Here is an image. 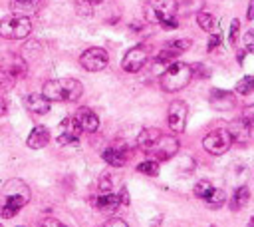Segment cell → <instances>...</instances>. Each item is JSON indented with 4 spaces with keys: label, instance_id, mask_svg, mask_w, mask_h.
Wrapping results in <instances>:
<instances>
[{
    "label": "cell",
    "instance_id": "cell-1",
    "mask_svg": "<svg viewBox=\"0 0 254 227\" xmlns=\"http://www.w3.org/2000/svg\"><path fill=\"white\" fill-rule=\"evenodd\" d=\"M84 94V86L80 80L74 78H60V80H50L44 84L42 96L48 102H76Z\"/></svg>",
    "mask_w": 254,
    "mask_h": 227
},
{
    "label": "cell",
    "instance_id": "cell-2",
    "mask_svg": "<svg viewBox=\"0 0 254 227\" xmlns=\"http://www.w3.org/2000/svg\"><path fill=\"white\" fill-rule=\"evenodd\" d=\"M191 66L183 62H171L161 76V88L165 92H179L191 82Z\"/></svg>",
    "mask_w": 254,
    "mask_h": 227
},
{
    "label": "cell",
    "instance_id": "cell-3",
    "mask_svg": "<svg viewBox=\"0 0 254 227\" xmlns=\"http://www.w3.org/2000/svg\"><path fill=\"white\" fill-rule=\"evenodd\" d=\"M32 32V22L28 16H8L0 22V36L6 40H24Z\"/></svg>",
    "mask_w": 254,
    "mask_h": 227
},
{
    "label": "cell",
    "instance_id": "cell-4",
    "mask_svg": "<svg viewBox=\"0 0 254 227\" xmlns=\"http://www.w3.org/2000/svg\"><path fill=\"white\" fill-rule=\"evenodd\" d=\"M230 146H232V140L226 130H215L202 138V148L211 156H223L230 150Z\"/></svg>",
    "mask_w": 254,
    "mask_h": 227
},
{
    "label": "cell",
    "instance_id": "cell-5",
    "mask_svg": "<svg viewBox=\"0 0 254 227\" xmlns=\"http://www.w3.org/2000/svg\"><path fill=\"white\" fill-rule=\"evenodd\" d=\"M177 12V0H151L145 8V16L149 22L161 24L165 18L175 16Z\"/></svg>",
    "mask_w": 254,
    "mask_h": 227
},
{
    "label": "cell",
    "instance_id": "cell-6",
    "mask_svg": "<svg viewBox=\"0 0 254 227\" xmlns=\"http://www.w3.org/2000/svg\"><path fill=\"white\" fill-rule=\"evenodd\" d=\"M149 152L155 156V162H165L171 160L179 152V140L175 135H159V140L149 148Z\"/></svg>",
    "mask_w": 254,
    "mask_h": 227
},
{
    "label": "cell",
    "instance_id": "cell-7",
    "mask_svg": "<svg viewBox=\"0 0 254 227\" xmlns=\"http://www.w3.org/2000/svg\"><path fill=\"white\" fill-rule=\"evenodd\" d=\"M110 62V56L104 48H87L82 56H80V64L87 70V72H101Z\"/></svg>",
    "mask_w": 254,
    "mask_h": 227
},
{
    "label": "cell",
    "instance_id": "cell-8",
    "mask_svg": "<svg viewBox=\"0 0 254 227\" xmlns=\"http://www.w3.org/2000/svg\"><path fill=\"white\" fill-rule=\"evenodd\" d=\"M187 116H189L187 104L181 102V100H175L169 106V112H167V122H169L171 131H175V133L185 131V128H187Z\"/></svg>",
    "mask_w": 254,
    "mask_h": 227
},
{
    "label": "cell",
    "instance_id": "cell-9",
    "mask_svg": "<svg viewBox=\"0 0 254 227\" xmlns=\"http://www.w3.org/2000/svg\"><path fill=\"white\" fill-rule=\"evenodd\" d=\"M147 58H149L147 48L139 44V46H133L131 50H127V54L121 60V68L125 72H129V74H135V72H139L147 64Z\"/></svg>",
    "mask_w": 254,
    "mask_h": 227
},
{
    "label": "cell",
    "instance_id": "cell-10",
    "mask_svg": "<svg viewBox=\"0 0 254 227\" xmlns=\"http://www.w3.org/2000/svg\"><path fill=\"white\" fill-rule=\"evenodd\" d=\"M226 131H228V135H230L232 144L246 146V144L250 142V138H252V124L246 122L244 118H240V120H234Z\"/></svg>",
    "mask_w": 254,
    "mask_h": 227
},
{
    "label": "cell",
    "instance_id": "cell-11",
    "mask_svg": "<svg viewBox=\"0 0 254 227\" xmlns=\"http://www.w3.org/2000/svg\"><path fill=\"white\" fill-rule=\"evenodd\" d=\"M80 133H82V128L80 124L76 122V118H68L60 124V135H58V144L60 146H68V144H74L80 140Z\"/></svg>",
    "mask_w": 254,
    "mask_h": 227
},
{
    "label": "cell",
    "instance_id": "cell-12",
    "mask_svg": "<svg viewBox=\"0 0 254 227\" xmlns=\"http://www.w3.org/2000/svg\"><path fill=\"white\" fill-rule=\"evenodd\" d=\"M74 118H76V122L80 124V128L84 131H97V128H99V118L89 108H80Z\"/></svg>",
    "mask_w": 254,
    "mask_h": 227
},
{
    "label": "cell",
    "instance_id": "cell-13",
    "mask_svg": "<svg viewBox=\"0 0 254 227\" xmlns=\"http://www.w3.org/2000/svg\"><path fill=\"white\" fill-rule=\"evenodd\" d=\"M93 205L101 211V213H113L121 203H119V195H115L113 192H104L101 195H97L93 199Z\"/></svg>",
    "mask_w": 254,
    "mask_h": 227
},
{
    "label": "cell",
    "instance_id": "cell-14",
    "mask_svg": "<svg viewBox=\"0 0 254 227\" xmlns=\"http://www.w3.org/2000/svg\"><path fill=\"white\" fill-rule=\"evenodd\" d=\"M48 142H50V131H48V128H44V126L32 128L28 140H26L28 148H32V150H42V148L48 146Z\"/></svg>",
    "mask_w": 254,
    "mask_h": 227
},
{
    "label": "cell",
    "instance_id": "cell-15",
    "mask_svg": "<svg viewBox=\"0 0 254 227\" xmlns=\"http://www.w3.org/2000/svg\"><path fill=\"white\" fill-rule=\"evenodd\" d=\"M26 108H28L32 114L44 116V114L50 112V102H48L42 94H28V96H26Z\"/></svg>",
    "mask_w": 254,
    "mask_h": 227
},
{
    "label": "cell",
    "instance_id": "cell-16",
    "mask_svg": "<svg viewBox=\"0 0 254 227\" xmlns=\"http://www.w3.org/2000/svg\"><path fill=\"white\" fill-rule=\"evenodd\" d=\"M42 4V0H10V6L14 14L18 16H30L34 14Z\"/></svg>",
    "mask_w": 254,
    "mask_h": 227
},
{
    "label": "cell",
    "instance_id": "cell-17",
    "mask_svg": "<svg viewBox=\"0 0 254 227\" xmlns=\"http://www.w3.org/2000/svg\"><path fill=\"white\" fill-rule=\"evenodd\" d=\"M211 106H213L215 110L226 112V110H232V108H234V98H232V94H228V92H221V90H215V92L211 94Z\"/></svg>",
    "mask_w": 254,
    "mask_h": 227
},
{
    "label": "cell",
    "instance_id": "cell-18",
    "mask_svg": "<svg viewBox=\"0 0 254 227\" xmlns=\"http://www.w3.org/2000/svg\"><path fill=\"white\" fill-rule=\"evenodd\" d=\"M127 158H129V150L125 148H108L104 152V160L113 167H121L127 162Z\"/></svg>",
    "mask_w": 254,
    "mask_h": 227
},
{
    "label": "cell",
    "instance_id": "cell-19",
    "mask_svg": "<svg viewBox=\"0 0 254 227\" xmlns=\"http://www.w3.org/2000/svg\"><path fill=\"white\" fill-rule=\"evenodd\" d=\"M159 135H161V130H157V128H145L137 135V146L141 150H149L151 146L159 140Z\"/></svg>",
    "mask_w": 254,
    "mask_h": 227
},
{
    "label": "cell",
    "instance_id": "cell-20",
    "mask_svg": "<svg viewBox=\"0 0 254 227\" xmlns=\"http://www.w3.org/2000/svg\"><path fill=\"white\" fill-rule=\"evenodd\" d=\"M248 194H250V192H248V188H238V190L234 192L232 201H230L232 211H238V209H242V207L248 203V199H250V195H248Z\"/></svg>",
    "mask_w": 254,
    "mask_h": 227
},
{
    "label": "cell",
    "instance_id": "cell-21",
    "mask_svg": "<svg viewBox=\"0 0 254 227\" xmlns=\"http://www.w3.org/2000/svg\"><path fill=\"white\" fill-rule=\"evenodd\" d=\"M197 22H198V26L205 32H215V28H217V20L209 12H198L197 14Z\"/></svg>",
    "mask_w": 254,
    "mask_h": 227
},
{
    "label": "cell",
    "instance_id": "cell-22",
    "mask_svg": "<svg viewBox=\"0 0 254 227\" xmlns=\"http://www.w3.org/2000/svg\"><path fill=\"white\" fill-rule=\"evenodd\" d=\"M213 190H215V188H213V184H211L209 179H200V181H197V184H195V190H193V192H195V195H197L198 199H207Z\"/></svg>",
    "mask_w": 254,
    "mask_h": 227
},
{
    "label": "cell",
    "instance_id": "cell-23",
    "mask_svg": "<svg viewBox=\"0 0 254 227\" xmlns=\"http://www.w3.org/2000/svg\"><path fill=\"white\" fill-rule=\"evenodd\" d=\"M137 171H141V173H145V175H151V177H155V175H159V162H155V160L141 162V163L137 165Z\"/></svg>",
    "mask_w": 254,
    "mask_h": 227
},
{
    "label": "cell",
    "instance_id": "cell-24",
    "mask_svg": "<svg viewBox=\"0 0 254 227\" xmlns=\"http://www.w3.org/2000/svg\"><path fill=\"white\" fill-rule=\"evenodd\" d=\"M205 201H207L209 207H215V209H217V207H223V203L226 201V194H225L223 190H213Z\"/></svg>",
    "mask_w": 254,
    "mask_h": 227
},
{
    "label": "cell",
    "instance_id": "cell-25",
    "mask_svg": "<svg viewBox=\"0 0 254 227\" xmlns=\"http://www.w3.org/2000/svg\"><path fill=\"white\" fill-rule=\"evenodd\" d=\"M252 90H254V78H252V76H244L242 80H238V84H236V92H238L240 96H248Z\"/></svg>",
    "mask_w": 254,
    "mask_h": 227
},
{
    "label": "cell",
    "instance_id": "cell-26",
    "mask_svg": "<svg viewBox=\"0 0 254 227\" xmlns=\"http://www.w3.org/2000/svg\"><path fill=\"white\" fill-rule=\"evenodd\" d=\"M191 44H193V42H191V40H187V38H183V40H169V42H167V48H169V50H175V52H179V54H181V52H185V50H189V48H191Z\"/></svg>",
    "mask_w": 254,
    "mask_h": 227
},
{
    "label": "cell",
    "instance_id": "cell-27",
    "mask_svg": "<svg viewBox=\"0 0 254 227\" xmlns=\"http://www.w3.org/2000/svg\"><path fill=\"white\" fill-rule=\"evenodd\" d=\"M177 56H179V52L165 48L163 52H159V56H157V62H159V64H171V62H175V58H177Z\"/></svg>",
    "mask_w": 254,
    "mask_h": 227
},
{
    "label": "cell",
    "instance_id": "cell-28",
    "mask_svg": "<svg viewBox=\"0 0 254 227\" xmlns=\"http://www.w3.org/2000/svg\"><path fill=\"white\" fill-rule=\"evenodd\" d=\"M238 34H240V22H238V18H234L232 20V24H230V44L232 46H236V42H238Z\"/></svg>",
    "mask_w": 254,
    "mask_h": 227
},
{
    "label": "cell",
    "instance_id": "cell-29",
    "mask_svg": "<svg viewBox=\"0 0 254 227\" xmlns=\"http://www.w3.org/2000/svg\"><path fill=\"white\" fill-rule=\"evenodd\" d=\"M113 188V179L110 177V173H104L101 175V181H99V190L101 192H112Z\"/></svg>",
    "mask_w": 254,
    "mask_h": 227
},
{
    "label": "cell",
    "instance_id": "cell-30",
    "mask_svg": "<svg viewBox=\"0 0 254 227\" xmlns=\"http://www.w3.org/2000/svg\"><path fill=\"white\" fill-rule=\"evenodd\" d=\"M161 26H163L165 30H173V28H179V20H177L175 16H171V18H165V20L161 22Z\"/></svg>",
    "mask_w": 254,
    "mask_h": 227
},
{
    "label": "cell",
    "instance_id": "cell-31",
    "mask_svg": "<svg viewBox=\"0 0 254 227\" xmlns=\"http://www.w3.org/2000/svg\"><path fill=\"white\" fill-rule=\"evenodd\" d=\"M38 227H66L64 223H60L58 219H52V217H50V219H44V221H40V225Z\"/></svg>",
    "mask_w": 254,
    "mask_h": 227
},
{
    "label": "cell",
    "instance_id": "cell-32",
    "mask_svg": "<svg viewBox=\"0 0 254 227\" xmlns=\"http://www.w3.org/2000/svg\"><path fill=\"white\" fill-rule=\"evenodd\" d=\"M244 42H246V52H254V34H252V30L246 32Z\"/></svg>",
    "mask_w": 254,
    "mask_h": 227
},
{
    "label": "cell",
    "instance_id": "cell-33",
    "mask_svg": "<svg viewBox=\"0 0 254 227\" xmlns=\"http://www.w3.org/2000/svg\"><path fill=\"white\" fill-rule=\"evenodd\" d=\"M221 40H223V38H221L219 34H213V36H211V40H209V50H215V48L219 46V44H221Z\"/></svg>",
    "mask_w": 254,
    "mask_h": 227
},
{
    "label": "cell",
    "instance_id": "cell-34",
    "mask_svg": "<svg viewBox=\"0 0 254 227\" xmlns=\"http://www.w3.org/2000/svg\"><path fill=\"white\" fill-rule=\"evenodd\" d=\"M104 227H127V223L123 219H110Z\"/></svg>",
    "mask_w": 254,
    "mask_h": 227
},
{
    "label": "cell",
    "instance_id": "cell-35",
    "mask_svg": "<svg viewBox=\"0 0 254 227\" xmlns=\"http://www.w3.org/2000/svg\"><path fill=\"white\" fill-rule=\"evenodd\" d=\"M119 203H123V205H127L129 203V192L123 188L121 190V194H119Z\"/></svg>",
    "mask_w": 254,
    "mask_h": 227
},
{
    "label": "cell",
    "instance_id": "cell-36",
    "mask_svg": "<svg viewBox=\"0 0 254 227\" xmlns=\"http://www.w3.org/2000/svg\"><path fill=\"white\" fill-rule=\"evenodd\" d=\"M6 110H8V106H6V100H2V98H0V118H2V116L6 114Z\"/></svg>",
    "mask_w": 254,
    "mask_h": 227
},
{
    "label": "cell",
    "instance_id": "cell-37",
    "mask_svg": "<svg viewBox=\"0 0 254 227\" xmlns=\"http://www.w3.org/2000/svg\"><path fill=\"white\" fill-rule=\"evenodd\" d=\"M248 20H252L254 18V0H250V4H248Z\"/></svg>",
    "mask_w": 254,
    "mask_h": 227
},
{
    "label": "cell",
    "instance_id": "cell-38",
    "mask_svg": "<svg viewBox=\"0 0 254 227\" xmlns=\"http://www.w3.org/2000/svg\"><path fill=\"white\" fill-rule=\"evenodd\" d=\"M89 2H91V4H99V2H101V0H89Z\"/></svg>",
    "mask_w": 254,
    "mask_h": 227
},
{
    "label": "cell",
    "instance_id": "cell-39",
    "mask_svg": "<svg viewBox=\"0 0 254 227\" xmlns=\"http://www.w3.org/2000/svg\"><path fill=\"white\" fill-rule=\"evenodd\" d=\"M211 227H217V225H211Z\"/></svg>",
    "mask_w": 254,
    "mask_h": 227
},
{
    "label": "cell",
    "instance_id": "cell-40",
    "mask_svg": "<svg viewBox=\"0 0 254 227\" xmlns=\"http://www.w3.org/2000/svg\"><path fill=\"white\" fill-rule=\"evenodd\" d=\"M0 227H2V225H0Z\"/></svg>",
    "mask_w": 254,
    "mask_h": 227
}]
</instances>
